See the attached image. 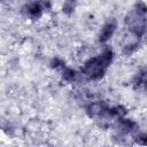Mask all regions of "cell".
<instances>
[{
	"label": "cell",
	"mask_w": 147,
	"mask_h": 147,
	"mask_svg": "<svg viewBox=\"0 0 147 147\" xmlns=\"http://www.w3.org/2000/svg\"><path fill=\"white\" fill-rule=\"evenodd\" d=\"M109 68L110 67L103 61L101 55L96 54L94 56H90L83 62L79 69V75L84 77L86 80L100 82L105 78Z\"/></svg>",
	"instance_id": "6da1fadb"
},
{
	"label": "cell",
	"mask_w": 147,
	"mask_h": 147,
	"mask_svg": "<svg viewBox=\"0 0 147 147\" xmlns=\"http://www.w3.org/2000/svg\"><path fill=\"white\" fill-rule=\"evenodd\" d=\"M124 25L134 38L141 39L147 34V17L139 16L132 9L124 16Z\"/></svg>",
	"instance_id": "7a4b0ae2"
},
{
	"label": "cell",
	"mask_w": 147,
	"mask_h": 147,
	"mask_svg": "<svg viewBox=\"0 0 147 147\" xmlns=\"http://www.w3.org/2000/svg\"><path fill=\"white\" fill-rule=\"evenodd\" d=\"M109 105L103 100H91L85 105V114L91 119L108 121Z\"/></svg>",
	"instance_id": "3957f363"
},
{
	"label": "cell",
	"mask_w": 147,
	"mask_h": 147,
	"mask_svg": "<svg viewBox=\"0 0 147 147\" xmlns=\"http://www.w3.org/2000/svg\"><path fill=\"white\" fill-rule=\"evenodd\" d=\"M22 15L30 21H38L45 15V9L40 0H30L25 2L21 8Z\"/></svg>",
	"instance_id": "277c9868"
},
{
	"label": "cell",
	"mask_w": 147,
	"mask_h": 147,
	"mask_svg": "<svg viewBox=\"0 0 147 147\" xmlns=\"http://www.w3.org/2000/svg\"><path fill=\"white\" fill-rule=\"evenodd\" d=\"M114 126H115L116 134L118 137H126V136L134 134L138 132V129H139L138 122L127 116L116 119Z\"/></svg>",
	"instance_id": "5b68a950"
},
{
	"label": "cell",
	"mask_w": 147,
	"mask_h": 147,
	"mask_svg": "<svg viewBox=\"0 0 147 147\" xmlns=\"http://www.w3.org/2000/svg\"><path fill=\"white\" fill-rule=\"evenodd\" d=\"M117 31V21L114 17H109L101 26L98 33V42L101 45H107V42L114 37Z\"/></svg>",
	"instance_id": "8992f818"
},
{
	"label": "cell",
	"mask_w": 147,
	"mask_h": 147,
	"mask_svg": "<svg viewBox=\"0 0 147 147\" xmlns=\"http://www.w3.org/2000/svg\"><path fill=\"white\" fill-rule=\"evenodd\" d=\"M131 85L133 90L147 88V67L139 68L131 78Z\"/></svg>",
	"instance_id": "52a82bcc"
},
{
	"label": "cell",
	"mask_w": 147,
	"mask_h": 147,
	"mask_svg": "<svg viewBox=\"0 0 147 147\" xmlns=\"http://www.w3.org/2000/svg\"><path fill=\"white\" fill-rule=\"evenodd\" d=\"M140 46H141L140 39L136 38L134 40L127 41L126 44L123 45V47L121 48V54L124 57H131V56H133L134 54L138 53V51L140 49Z\"/></svg>",
	"instance_id": "ba28073f"
},
{
	"label": "cell",
	"mask_w": 147,
	"mask_h": 147,
	"mask_svg": "<svg viewBox=\"0 0 147 147\" xmlns=\"http://www.w3.org/2000/svg\"><path fill=\"white\" fill-rule=\"evenodd\" d=\"M60 77H61V80L65 84H72L75 83L78 77H79V71H77L76 69H74L70 65H65L61 71H60Z\"/></svg>",
	"instance_id": "9c48e42d"
},
{
	"label": "cell",
	"mask_w": 147,
	"mask_h": 147,
	"mask_svg": "<svg viewBox=\"0 0 147 147\" xmlns=\"http://www.w3.org/2000/svg\"><path fill=\"white\" fill-rule=\"evenodd\" d=\"M129 114V110L127 108L122 105V103H117V105H114V106H109V109H108V116H109V119H118V118H123V117H126Z\"/></svg>",
	"instance_id": "30bf717a"
},
{
	"label": "cell",
	"mask_w": 147,
	"mask_h": 147,
	"mask_svg": "<svg viewBox=\"0 0 147 147\" xmlns=\"http://www.w3.org/2000/svg\"><path fill=\"white\" fill-rule=\"evenodd\" d=\"M77 8V0H64L61 5V11L65 16H71Z\"/></svg>",
	"instance_id": "8fae6325"
},
{
	"label": "cell",
	"mask_w": 147,
	"mask_h": 147,
	"mask_svg": "<svg viewBox=\"0 0 147 147\" xmlns=\"http://www.w3.org/2000/svg\"><path fill=\"white\" fill-rule=\"evenodd\" d=\"M48 64H49V68H51L52 70L60 72V71L67 65V62H65V60H64L63 57L57 56V55H54V56L49 60Z\"/></svg>",
	"instance_id": "7c38bea8"
},
{
	"label": "cell",
	"mask_w": 147,
	"mask_h": 147,
	"mask_svg": "<svg viewBox=\"0 0 147 147\" xmlns=\"http://www.w3.org/2000/svg\"><path fill=\"white\" fill-rule=\"evenodd\" d=\"M132 10L139 16L147 17V2L144 0H137L132 6Z\"/></svg>",
	"instance_id": "4fadbf2b"
},
{
	"label": "cell",
	"mask_w": 147,
	"mask_h": 147,
	"mask_svg": "<svg viewBox=\"0 0 147 147\" xmlns=\"http://www.w3.org/2000/svg\"><path fill=\"white\" fill-rule=\"evenodd\" d=\"M134 140L137 144H140V145H147V133L146 132H140V133H137L134 136Z\"/></svg>",
	"instance_id": "5bb4252c"
},
{
	"label": "cell",
	"mask_w": 147,
	"mask_h": 147,
	"mask_svg": "<svg viewBox=\"0 0 147 147\" xmlns=\"http://www.w3.org/2000/svg\"><path fill=\"white\" fill-rule=\"evenodd\" d=\"M41 1V3H42V7H44V9H45V11L47 13V11H49L51 9H52V1L51 0H40Z\"/></svg>",
	"instance_id": "9a60e30c"
}]
</instances>
